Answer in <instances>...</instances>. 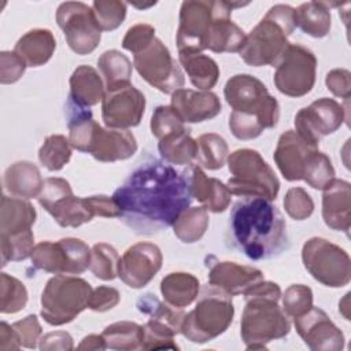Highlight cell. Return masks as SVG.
Instances as JSON below:
<instances>
[{"instance_id":"obj_1","label":"cell","mask_w":351,"mask_h":351,"mask_svg":"<svg viewBox=\"0 0 351 351\" xmlns=\"http://www.w3.org/2000/svg\"><path fill=\"white\" fill-rule=\"evenodd\" d=\"M112 199L126 226L138 234H154L173 226L193 197L184 173L149 158L115 189Z\"/></svg>"},{"instance_id":"obj_2","label":"cell","mask_w":351,"mask_h":351,"mask_svg":"<svg viewBox=\"0 0 351 351\" xmlns=\"http://www.w3.org/2000/svg\"><path fill=\"white\" fill-rule=\"evenodd\" d=\"M228 234L232 247L252 261L271 259L289 248L281 211L263 197H241L233 204Z\"/></svg>"},{"instance_id":"obj_3","label":"cell","mask_w":351,"mask_h":351,"mask_svg":"<svg viewBox=\"0 0 351 351\" xmlns=\"http://www.w3.org/2000/svg\"><path fill=\"white\" fill-rule=\"evenodd\" d=\"M245 306L240 321V335L247 350H265L273 340L285 337L291 322L282 307L280 285L262 280L245 295Z\"/></svg>"},{"instance_id":"obj_4","label":"cell","mask_w":351,"mask_h":351,"mask_svg":"<svg viewBox=\"0 0 351 351\" xmlns=\"http://www.w3.org/2000/svg\"><path fill=\"white\" fill-rule=\"evenodd\" d=\"M295 27V8L288 4L273 5L247 36L240 58L252 67L276 66L291 44L288 37Z\"/></svg>"},{"instance_id":"obj_5","label":"cell","mask_w":351,"mask_h":351,"mask_svg":"<svg viewBox=\"0 0 351 351\" xmlns=\"http://www.w3.org/2000/svg\"><path fill=\"white\" fill-rule=\"evenodd\" d=\"M197 296L195 308L184 317L181 333L186 340L203 344L226 332L233 321L234 307L232 296L211 284L204 285Z\"/></svg>"},{"instance_id":"obj_6","label":"cell","mask_w":351,"mask_h":351,"mask_svg":"<svg viewBox=\"0 0 351 351\" xmlns=\"http://www.w3.org/2000/svg\"><path fill=\"white\" fill-rule=\"evenodd\" d=\"M226 162L232 174L226 186L232 195L276 200L280 181L258 151L251 148L236 149L228 156Z\"/></svg>"},{"instance_id":"obj_7","label":"cell","mask_w":351,"mask_h":351,"mask_svg":"<svg viewBox=\"0 0 351 351\" xmlns=\"http://www.w3.org/2000/svg\"><path fill=\"white\" fill-rule=\"evenodd\" d=\"M90 284L77 276L56 274L51 277L41 293V317L52 326L71 322L80 313L88 308Z\"/></svg>"},{"instance_id":"obj_8","label":"cell","mask_w":351,"mask_h":351,"mask_svg":"<svg viewBox=\"0 0 351 351\" xmlns=\"http://www.w3.org/2000/svg\"><path fill=\"white\" fill-rule=\"evenodd\" d=\"M226 103L233 111L256 115L265 129H271L280 118V104L265 84L251 74L230 77L223 88Z\"/></svg>"},{"instance_id":"obj_9","label":"cell","mask_w":351,"mask_h":351,"mask_svg":"<svg viewBox=\"0 0 351 351\" xmlns=\"http://www.w3.org/2000/svg\"><path fill=\"white\" fill-rule=\"evenodd\" d=\"M302 262L314 280L329 288H341L351 280V259L346 250L322 237L308 239Z\"/></svg>"},{"instance_id":"obj_10","label":"cell","mask_w":351,"mask_h":351,"mask_svg":"<svg viewBox=\"0 0 351 351\" xmlns=\"http://www.w3.org/2000/svg\"><path fill=\"white\" fill-rule=\"evenodd\" d=\"M133 66L144 81L166 95L182 88L185 82L178 63L156 36L133 52Z\"/></svg>"},{"instance_id":"obj_11","label":"cell","mask_w":351,"mask_h":351,"mask_svg":"<svg viewBox=\"0 0 351 351\" xmlns=\"http://www.w3.org/2000/svg\"><path fill=\"white\" fill-rule=\"evenodd\" d=\"M37 199L62 228H78L95 217L88 197L74 196L70 182L60 177L45 178Z\"/></svg>"},{"instance_id":"obj_12","label":"cell","mask_w":351,"mask_h":351,"mask_svg":"<svg viewBox=\"0 0 351 351\" xmlns=\"http://www.w3.org/2000/svg\"><path fill=\"white\" fill-rule=\"evenodd\" d=\"M317 58L311 49L300 44H289L276 63L274 85L289 97H302L311 92L315 84Z\"/></svg>"},{"instance_id":"obj_13","label":"cell","mask_w":351,"mask_h":351,"mask_svg":"<svg viewBox=\"0 0 351 351\" xmlns=\"http://www.w3.org/2000/svg\"><path fill=\"white\" fill-rule=\"evenodd\" d=\"M217 12L218 0L182 1L176 37L178 52H203L207 49Z\"/></svg>"},{"instance_id":"obj_14","label":"cell","mask_w":351,"mask_h":351,"mask_svg":"<svg viewBox=\"0 0 351 351\" xmlns=\"http://www.w3.org/2000/svg\"><path fill=\"white\" fill-rule=\"evenodd\" d=\"M56 22L63 30L70 49L77 55H88L97 48L101 30L88 4L82 1L62 3L56 10Z\"/></svg>"},{"instance_id":"obj_15","label":"cell","mask_w":351,"mask_h":351,"mask_svg":"<svg viewBox=\"0 0 351 351\" xmlns=\"http://www.w3.org/2000/svg\"><path fill=\"white\" fill-rule=\"evenodd\" d=\"M347 118V110L340 103L321 97L296 112L295 132L311 145L318 147L321 137L335 133Z\"/></svg>"},{"instance_id":"obj_16","label":"cell","mask_w":351,"mask_h":351,"mask_svg":"<svg viewBox=\"0 0 351 351\" xmlns=\"http://www.w3.org/2000/svg\"><path fill=\"white\" fill-rule=\"evenodd\" d=\"M145 111V96L132 84L106 90L101 100V119L108 129L137 126Z\"/></svg>"},{"instance_id":"obj_17","label":"cell","mask_w":351,"mask_h":351,"mask_svg":"<svg viewBox=\"0 0 351 351\" xmlns=\"http://www.w3.org/2000/svg\"><path fill=\"white\" fill-rule=\"evenodd\" d=\"M162 262V251L156 244L140 241L123 252L118 265V277L133 289L144 288L158 274Z\"/></svg>"},{"instance_id":"obj_18","label":"cell","mask_w":351,"mask_h":351,"mask_svg":"<svg viewBox=\"0 0 351 351\" xmlns=\"http://www.w3.org/2000/svg\"><path fill=\"white\" fill-rule=\"evenodd\" d=\"M298 335L313 351H340L344 348V335L319 307L293 318Z\"/></svg>"},{"instance_id":"obj_19","label":"cell","mask_w":351,"mask_h":351,"mask_svg":"<svg viewBox=\"0 0 351 351\" xmlns=\"http://www.w3.org/2000/svg\"><path fill=\"white\" fill-rule=\"evenodd\" d=\"M137 151V141L128 129H104L95 123L85 152L96 160L111 163L132 158Z\"/></svg>"},{"instance_id":"obj_20","label":"cell","mask_w":351,"mask_h":351,"mask_svg":"<svg viewBox=\"0 0 351 351\" xmlns=\"http://www.w3.org/2000/svg\"><path fill=\"white\" fill-rule=\"evenodd\" d=\"M211 262L207 263L208 284L225 291L230 296L245 295L255 284L265 280L263 273L247 265H239L229 261H217L210 256Z\"/></svg>"},{"instance_id":"obj_21","label":"cell","mask_w":351,"mask_h":351,"mask_svg":"<svg viewBox=\"0 0 351 351\" xmlns=\"http://www.w3.org/2000/svg\"><path fill=\"white\" fill-rule=\"evenodd\" d=\"M318 147L311 145L295 130L284 132L274 149V162L287 181H299L303 178L306 162L311 152Z\"/></svg>"},{"instance_id":"obj_22","label":"cell","mask_w":351,"mask_h":351,"mask_svg":"<svg viewBox=\"0 0 351 351\" xmlns=\"http://www.w3.org/2000/svg\"><path fill=\"white\" fill-rule=\"evenodd\" d=\"M170 106L184 123H200L213 119L222 110L221 100L214 92L185 88H180L171 93Z\"/></svg>"},{"instance_id":"obj_23","label":"cell","mask_w":351,"mask_h":351,"mask_svg":"<svg viewBox=\"0 0 351 351\" xmlns=\"http://www.w3.org/2000/svg\"><path fill=\"white\" fill-rule=\"evenodd\" d=\"M248 3H233L218 0V12L211 27L207 49L215 53L240 52L247 34L244 30L232 21V11L239 7H244Z\"/></svg>"},{"instance_id":"obj_24","label":"cell","mask_w":351,"mask_h":351,"mask_svg":"<svg viewBox=\"0 0 351 351\" xmlns=\"http://www.w3.org/2000/svg\"><path fill=\"white\" fill-rule=\"evenodd\" d=\"M322 195V219L333 230L348 233L351 223V185L335 178Z\"/></svg>"},{"instance_id":"obj_25","label":"cell","mask_w":351,"mask_h":351,"mask_svg":"<svg viewBox=\"0 0 351 351\" xmlns=\"http://www.w3.org/2000/svg\"><path fill=\"white\" fill-rule=\"evenodd\" d=\"M186 178L192 197L200 202L207 211L223 213L229 207L232 193L222 181L207 177L199 166H192Z\"/></svg>"},{"instance_id":"obj_26","label":"cell","mask_w":351,"mask_h":351,"mask_svg":"<svg viewBox=\"0 0 351 351\" xmlns=\"http://www.w3.org/2000/svg\"><path fill=\"white\" fill-rule=\"evenodd\" d=\"M55 48L56 40L51 30L33 29L16 41L14 52L26 63L27 67H38L52 58Z\"/></svg>"},{"instance_id":"obj_27","label":"cell","mask_w":351,"mask_h":351,"mask_svg":"<svg viewBox=\"0 0 351 351\" xmlns=\"http://www.w3.org/2000/svg\"><path fill=\"white\" fill-rule=\"evenodd\" d=\"M104 93V82L96 69L89 64H81L73 71L69 100L77 106L89 108L101 101Z\"/></svg>"},{"instance_id":"obj_28","label":"cell","mask_w":351,"mask_h":351,"mask_svg":"<svg viewBox=\"0 0 351 351\" xmlns=\"http://www.w3.org/2000/svg\"><path fill=\"white\" fill-rule=\"evenodd\" d=\"M36 217L37 213L29 200L3 195L0 208V234L14 236L32 230Z\"/></svg>"},{"instance_id":"obj_29","label":"cell","mask_w":351,"mask_h":351,"mask_svg":"<svg viewBox=\"0 0 351 351\" xmlns=\"http://www.w3.org/2000/svg\"><path fill=\"white\" fill-rule=\"evenodd\" d=\"M43 182L38 167L29 160L15 162L4 171V186L16 197H38Z\"/></svg>"},{"instance_id":"obj_30","label":"cell","mask_w":351,"mask_h":351,"mask_svg":"<svg viewBox=\"0 0 351 351\" xmlns=\"http://www.w3.org/2000/svg\"><path fill=\"white\" fill-rule=\"evenodd\" d=\"M199 289V280L186 271L169 273L160 281V293L165 302L177 308H184L193 303Z\"/></svg>"},{"instance_id":"obj_31","label":"cell","mask_w":351,"mask_h":351,"mask_svg":"<svg viewBox=\"0 0 351 351\" xmlns=\"http://www.w3.org/2000/svg\"><path fill=\"white\" fill-rule=\"evenodd\" d=\"M326 1H307L295 10V25L306 34L314 38L328 36L332 26L330 7Z\"/></svg>"},{"instance_id":"obj_32","label":"cell","mask_w":351,"mask_h":351,"mask_svg":"<svg viewBox=\"0 0 351 351\" xmlns=\"http://www.w3.org/2000/svg\"><path fill=\"white\" fill-rule=\"evenodd\" d=\"M178 60L195 88L210 90L218 82L219 67L208 55L203 52H178Z\"/></svg>"},{"instance_id":"obj_33","label":"cell","mask_w":351,"mask_h":351,"mask_svg":"<svg viewBox=\"0 0 351 351\" xmlns=\"http://www.w3.org/2000/svg\"><path fill=\"white\" fill-rule=\"evenodd\" d=\"M158 151L170 165H191L196 159L197 143L189 134V129L170 133L158 140Z\"/></svg>"},{"instance_id":"obj_34","label":"cell","mask_w":351,"mask_h":351,"mask_svg":"<svg viewBox=\"0 0 351 351\" xmlns=\"http://www.w3.org/2000/svg\"><path fill=\"white\" fill-rule=\"evenodd\" d=\"M97 66L107 90L122 88L130 84L132 62L118 49L104 51L97 59Z\"/></svg>"},{"instance_id":"obj_35","label":"cell","mask_w":351,"mask_h":351,"mask_svg":"<svg viewBox=\"0 0 351 351\" xmlns=\"http://www.w3.org/2000/svg\"><path fill=\"white\" fill-rule=\"evenodd\" d=\"M107 348L118 351H132L141 348L144 329L132 321H118L104 328L101 332Z\"/></svg>"},{"instance_id":"obj_36","label":"cell","mask_w":351,"mask_h":351,"mask_svg":"<svg viewBox=\"0 0 351 351\" xmlns=\"http://www.w3.org/2000/svg\"><path fill=\"white\" fill-rule=\"evenodd\" d=\"M208 211L203 207H188L173 223L176 237L185 243L192 244L199 241L208 228Z\"/></svg>"},{"instance_id":"obj_37","label":"cell","mask_w":351,"mask_h":351,"mask_svg":"<svg viewBox=\"0 0 351 351\" xmlns=\"http://www.w3.org/2000/svg\"><path fill=\"white\" fill-rule=\"evenodd\" d=\"M32 265L38 270L53 274H67V254L60 240L40 241L32 252Z\"/></svg>"},{"instance_id":"obj_38","label":"cell","mask_w":351,"mask_h":351,"mask_svg":"<svg viewBox=\"0 0 351 351\" xmlns=\"http://www.w3.org/2000/svg\"><path fill=\"white\" fill-rule=\"evenodd\" d=\"M137 310L145 315L148 319H155L171 328L176 333H181V325L185 313L181 308L173 307L166 302H160L152 293H144L137 299Z\"/></svg>"},{"instance_id":"obj_39","label":"cell","mask_w":351,"mask_h":351,"mask_svg":"<svg viewBox=\"0 0 351 351\" xmlns=\"http://www.w3.org/2000/svg\"><path fill=\"white\" fill-rule=\"evenodd\" d=\"M197 162L208 170L221 169L229 154L228 144L225 138L217 133H206L197 137Z\"/></svg>"},{"instance_id":"obj_40","label":"cell","mask_w":351,"mask_h":351,"mask_svg":"<svg viewBox=\"0 0 351 351\" xmlns=\"http://www.w3.org/2000/svg\"><path fill=\"white\" fill-rule=\"evenodd\" d=\"M73 147L63 134L48 136L38 149L40 163L49 171L62 170L71 159Z\"/></svg>"},{"instance_id":"obj_41","label":"cell","mask_w":351,"mask_h":351,"mask_svg":"<svg viewBox=\"0 0 351 351\" xmlns=\"http://www.w3.org/2000/svg\"><path fill=\"white\" fill-rule=\"evenodd\" d=\"M118 251L107 243H97L90 248L89 270L96 278L111 281L118 276L119 265Z\"/></svg>"},{"instance_id":"obj_42","label":"cell","mask_w":351,"mask_h":351,"mask_svg":"<svg viewBox=\"0 0 351 351\" xmlns=\"http://www.w3.org/2000/svg\"><path fill=\"white\" fill-rule=\"evenodd\" d=\"M303 181H306L314 189H324L335 180V169L329 156L318 149L310 154L304 171Z\"/></svg>"},{"instance_id":"obj_43","label":"cell","mask_w":351,"mask_h":351,"mask_svg":"<svg viewBox=\"0 0 351 351\" xmlns=\"http://www.w3.org/2000/svg\"><path fill=\"white\" fill-rule=\"evenodd\" d=\"M27 303V289L18 278L0 274V311L3 314H15L25 308Z\"/></svg>"},{"instance_id":"obj_44","label":"cell","mask_w":351,"mask_h":351,"mask_svg":"<svg viewBox=\"0 0 351 351\" xmlns=\"http://www.w3.org/2000/svg\"><path fill=\"white\" fill-rule=\"evenodd\" d=\"M95 21L101 32H111L119 27L128 11V4L118 0H95L92 3Z\"/></svg>"},{"instance_id":"obj_45","label":"cell","mask_w":351,"mask_h":351,"mask_svg":"<svg viewBox=\"0 0 351 351\" xmlns=\"http://www.w3.org/2000/svg\"><path fill=\"white\" fill-rule=\"evenodd\" d=\"M1 266L4 267L8 262H19L32 256L34 248L33 230H27L14 236H1Z\"/></svg>"},{"instance_id":"obj_46","label":"cell","mask_w":351,"mask_h":351,"mask_svg":"<svg viewBox=\"0 0 351 351\" xmlns=\"http://www.w3.org/2000/svg\"><path fill=\"white\" fill-rule=\"evenodd\" d=\"M143 329L144 339L141 350H178V346L174 341L177 333L167 325L155 319H148Z\"/></svg>"},{"instance_id":"obj_47","label":"cell","mask_w":351,"mask_h":351,"mask_svg":"<svg viewBox=\"0 0 351 351\" xmlns=\"http://www.w3.org/2000/svg\"><path fill=\"white\" fill-rule=\"evenodd\" d=\"M281 299L282 310L291 318L300 317L313 307V291L310 287L303 284L289 285Z\"/></svg>"},{"instance_id":"obj_48","label":"cell","mask_w":351,"mask_h":351,"mask_svg":"<svg viewBox=\"0 0 351 351\" xmlns=\"http://www.w3.org/2000/svg\"><path fill=\"white\" fill-rule=\"evenodd\" d=\"M149 126L152 134L158 140L170 133L186 129L182 119L178 117L171 106H158L152 112Z\"/></svg>"},{"instance_id":"obj_49","label":"cell","mask_w":351,"mask_h":351,"mask_svg":"<svg viewBox=\"0 0 351 351\" xmlns=\"http://www.w3.org/2000/svg\"><path fill=\"white\" fill-rule=\"evenodd\" d=\"M284 208L295 221L307 219L314 211V202L306 189L295 186L287 191L284 196Z\"/></svg>"},{"instance_id":"obj_50","label":"cell","mask_w":351,"mask_h":351,"mask_svg":"<svg viewBox=\"0 0 351 351\" xmlns=\"http://www.w3.org/2000/svg\"><path fill=\"white\" fill-rule=\"evenodd\" d=\"M229 129L232 134L239 140L256 138L265 130L256 115L239 111H232L229 115Z\"/></svg>"},{"instance_id":"obj_51","label":"cell","mask_w":351,"mask_h":351,"mask_svg":"<svg viewBox=\"0 0 351 351\" xmlns=\"http://www.w3.org/2000/svg\"><path fill=\"white\" fill-rule=\"evenodd\" d=\"M12 329H14L22 347H25V348H36L37 347V341H40V336L43 333V329H41L37 315L30 314V315L25 317L23 319L14 322Z\"/></svg>"},{"instance_id":"obj_52","label":"cell","mask_w":351,"mask_h":351,"mask_svg":"<svg viewBox=\"0 0 351 351\" xmlns=\"http://www.w3.org/2000/svg\"><path fill=\"white\" fill-rule=\"evenodd\" d=\"M26 63L12 51L0 52V82L3 85L16 82L26 70Z\"/></svg>"},{"instance_id":"obj_53","label":"cell","mask_w":351,"mask_h":351,"mask_svg":"<svg viewBox=\"0 0 351 351\" xmlns=\"http://www.w3.org/2000/svg\"><path fill=\"white\" fill-rule=\"evenodd\" d=\"M119 300L121 295L118 289L107 285H100L92 291L88 308L97 313H104L114 308L119 303Z\"/></svg>"},{"instance_id":"obj_54","label":"cell","mask_w":351,"mask_h":351,"mask_svg":"<svg viewBox=\"0 0 351 351\" xmlns=\"http://www.w3.org/2000/svg\"><path fill=\"white\" fill-rule=\"evenodd\" d=\"M155 37V27L148 23H137L128 29L123 40L122 47L132 53L140 49L143 45L149 43Z\"/></svg>"},{"instance_id":"obj_55","label":"cell","mask_w":351,"mask_h":351,"mask_svg":"<svg viewBox=\"0 0 351 351\" xmlns=\"http://www.w3.org/2000/svg\"><path fill=\"white\" fill-rule=\"evenodd\" d=\"M328 89L340 99L348 100L351 96V73L346 69H333L325 77Z\"/></svg>"},{"instance_id":"obj_56","label":"cell","mask_w":351,"mask_h":351,"mask_svg":"<svg viewBox=\"0 0 351 351\" xmlns=\"http://www.w3.org/2000/svg\"><path fill=\"white\" fill-rule=\"evenodd\" d=\"M38 348L45 351H56V350H62V351H71L74 348L73 344V337L70 336V333L64 332V330H56V332H51L44 335L43 337H40V343H38Z\"/></svg>"},{"instance_id":"obj_57","label":"cell","mask_w":351,"mask_h":351,"mask_svg":"<svg viewBox=\"0 0 351 351\" xmlns=\"http://www.w3.org/2000/svg\"><path fill=\"white\" fill-rule=\"evenodd\" d=\"M88 202L95 217H104V218H117L121 215L119 207L117 206L112 196L106 195H95L88 196Z\"/></svg>"},{"instance_id":"obj_58","label":"cell","mask_w":351,"mask_h":351,"mask_svg":"<svg viewBox=\"0 0 351 351\" xmlns=\"http://www.w3.org/2000/svg\"><path fill=\"white\" fill-rule=\"evenodd\" d=\"M22 346L12 329V325H8L7 322L0 324V350L1 351H11V350H19Z\"/></svg>"},{"instance_id":"obj_59","label":"cell","mask_w":351,"mask_h":351,"mask_svg":"<svg viewBox=\"0 0 351 351\" xmlns=\"http://www.w3.org/2000/svg\"><path fill=\"white\" fill-rule=\"evenodd\" d=\"M78 350H106L107 344L103 335H88L77 347Z\"/></svg>"},{"instance_id":"obj_60","label":"cell","mask_w":351,"mask_h":351,"mask_svg":"<svg viewBox=\"0 0 351 351\" xmlns=\"http://www.w3.org/2000/svg\"><path fill=\"white\" fill-rule=\"evenodd\" d=\"M348 298H350V293H346L344 295V299H343V303L346 302V306H343L341 303H339V311H341V314L344 315L346 319H350V314H348Z\"/></svg>"}]
</instances>
